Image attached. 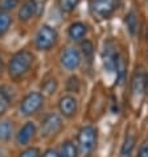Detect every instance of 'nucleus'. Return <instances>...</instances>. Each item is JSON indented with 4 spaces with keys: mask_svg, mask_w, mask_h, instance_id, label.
<instances>
[{
    "mask_svg": "<svg viewBox=\"0 0 148 157\" xmlns=\"http://www.w3.org/2000/svg\"><path fill=\"white\" fill-rule=\"evenodd\" d=\"M34 62V56L29 50H20L11 58L8 63V74L12 79H20L27 74Z\"/></svg>",
    "mask_w": 148,
    "mask_h": 157,
    "instance_id": "f257e3e1",
    "label": "nucleus"
},
{
    "mask_svg": "<svg viewBox=\"0 0 148 157\" xmlns=\"http://www.w3.org/2000/svg\"><path fill=\"white\" fill-rule=\"evenodd\" d=\"M98 140V131L97 128L86 125L82 127L78 132L77 144H78V153L84 157H90L95 149Z\"/></svg>",
    "mask_w": 148,
    "mask_h": 157,
    "instance_id": "f03ea898",
    "label": "nucleus"
},
{
    "mask_svg": "<svg viewBox=\"0 0 148 157\" xmlns=\"http://www.w3.org/2000/svg\"><path fill=\"white\" fill-rule=\"evenodd\" d=\"M120 6V0H90L89 11L97 20L108 19L116 12Z\"/></svg>",
    "mask_w": 148,
    "mask_h": 157,
    "instance_id": "7ed1b4c3",
    "label": "nucleus"
},
{
    "mask_svg": "<svg viewBox=\"0 0 148 157\" xmlns=\"http://www.w3.org/2000/svg\"><path fill=\"white\" fill-rule=\"evenodd\" d=\"M57 41H58V33L50 25H41L36 33V38H34L36 48L42 52H48L52 48H54Z\"/></svg>",
    "mask_w": 148,
    "mask_h": 157,
    "instance_id": "20e7f679",
    "label": "nucleus"
},
{
    "mask_svg": "<svg viewBox=\"0 0 148 157\" xmlns=\"http://www.w3.org/2000/svg\"><path fill=\"white\" fill-rule=\"evenodd\" d=\"M44 104V95L37 91L29 93L27 97H24V99L21 100L20 106H19V112L23 116H30L40 110Z\"/></svg>",
    "mask_w": 148,
    "mask_h": 157,
    "instance_id": "39448f33",
    "label": "nucleus"
},
{
    "mask_svg": "<svg viewBox=\"0 0 148 157\" xmlns=\"http://www.w3.org/2000/svg\"><path fill=\"white\" fill-rule=\"evenodd\" d=\"M64 127L62 119L58 114L48 115L41 123V136L42 137H52L57 135Z\"/></svg>",
    "mask_w": 148,
    "mask_h": 157,
    "instance_id": "423d86ee",
    "label": "nucleus"
},
{
    "mask_svg": "<svg viewBox=\"0 0 148 157\" xmlns=\"http://www.w3.org/2000/svg\"><path fill=\"white\" fill-rule=\"evenodd\" d=\"M119 54L116 50V45L112 40H108L104 42L103 52H102V61H103V66L106 69V71L111 73L115 70V65L116 59H118Z\"/></svg>",
    "mask_w": 148,
    "mask_h": 157,
    "instance_id": "0eeeda50",
    "label": "nucleus"
},
{
    "mask_svg": "<svg viewBox=\"0 0 148 157\" xmlns=\"http://www.w3.org/2000/svg\"><path fill=\"white\" fill-rule=\"evenodd\" d=\"M61 65L68 71H73L81 65V53L76 48H65L61 53Z\"/></svg>",
    "mask_w": 148,
    "mask_h": 157,
    "instance_id": "6e6552de",
    "label": "nucleus"
},
{
    "mask_svg": "<svg viewBox=\"0 0 148 157\" xmlns=\"http://www.w3.org/2000/svg\"><path fill=\"white\" fill-rule=\"evenodd\" d=\"M58 108H60V112L64 116L73 117L78 110V102H77L76 98L72 97V95H65V97H62L60 99Z\"/></svg>",
    "mask_w": 148,
    "mask_h": 157,
    "instance_id": "1a4fd4ad",
    "label": "nucleus"
},
{
    "mask_svg": "<svg viewBox=\"0 0 148 157\" xmlns=\"http://www.w3.org/2000/svg\"><path fill=\"white\" fill-rule=\"evenodd\" d=\"M37 12H38L37 0H27V2H24L23 4H21L17 16H19L20 21L27 23V21H29L32 17H34L37 15Z\"/></svg>",
    "mask_w": 148,
    "mask_h": 157,
    "instance_id": "9d476101",
    "label": "nucleus"
},
{
    "mask_svg": "<svg viewBox=\"0 0 148 157\" xmlns=\"http://www.w3.org/2000/svg\"><path fill=\"white\" fill-rule=\"evenodd\" d=\"M36 133V125L32 121H28L23 125V128L17 133V144L19 145H27V144L32 140V137Z\"/></svg>",
    "mask_w": 148,
    "mask_h": 157,
    "instance_id": "9b49d317",
    "label": "nucleus"
},
{
    "mask_svg": "<svg viewBox=\"0 0 148 157\" xmlns=\"http://www.w3.org/2000/svg\"><path fill=\"white\" fill-rule=\"evenodd\" d=\"M68 34L70 37V40L73 41H81L84 40L85 36L88 34V27L84 24V23H73L70 27H69V30H68Z\"/></svg>",
    "mask_w": 148,
    "mask_h": 157,
    "instance_id": "f8f14e48",
    "label": "nucleus"
},
{
    "mask_svg": "<svg viewBox=\"0 0 148 157\" xmlns=\"http://www.w3.org/2000/svg\"><path fill=\"white\" fill-rule=\"evenodd\" d=\"M115 71H116V85L123 86L126 82V77H127V62H126V58L122 54H119L118 59H116Z\"/></svg>",
    "mask_w": 148,
    "mask_h": 157,
    "instance_id": "ddd939ff",
    "label": "nucleus"
},
{
    "mask_svg": "<svg viewBox=\"0 0 148 157\" xmlns=\"http://www.w3.org/2000/svg\"><path fill=\"white\" fill-rule=\"evenodd\" d=\"M126 25H127V29H128V32L132 34V36H135L138 32V29H139V19H138V15H136V12H135L134 10L132 11H130L127 15H126Z\"/></svg>",
    "mask_w": 148,
    "mask_h": 157,
    "instance_id": "4468645a",
    "label": "nucleus"
},
{
    "mask_svg": "<svg viewBox=\"0 0 148 157\" xmlns=\"http://www.w3.org/2000/svg\"><path fill=\"white\" fill-rule=\"evenodd\" d=\"M135 136L134 135H127L124 139V143L122 145V149H120V156L122 157H131L132 152H134V148H135Z\"/></svg>",
    "mask_w": 148,
    "mask_h": 157,
    "instance_id": "2eb2a0df",
    "label": "nucleus"
},
{
    "mask_svg": "<svg viewBox=\"0 0 148 157\" xmlns=\"http://www.w3.org/2000/svg\"><path fill=\"white\" fill-rule=\"evenodd\" d=\"M12 133H14V124L10 120H3L0 121V140L7 141L10 140Z\"/></svg>",
    "mask_w": 148,
    "mask_h": 157,
    "instance_id": "dca6fc26",
    "label": "nucleus"
},
{
    "mask_svg": "<svg viewBox=\"0 0 148 157\" xmlns=\"http://www.w3.org/2000/svg\"><path fill=\"white\" fill-rule=\"evenodd\" d=\"M58 155L60 157H78V149L72 141H65Z\"/></svg>",
    "mask_w": 148,
    "mask_h": 157,
    "instance_id": "f3484780",
    "label": "nucleus"
},
{
    "mask_svg": "<svg viewBox=\"0 0 148 157\" xmlns=\"http://www.w3.org/2000/svg\"><path fill=\"white\" fill-rule=\"evenodd\" d=\"M12 25V17L7 12H0V37L4 36Z\"/></svg>",
    "mask_w": 148,
    "mask_h": 157,
    "instance_id": "a211bd4d",
    "label": "nucleus"
},
{
    "mask_svg": "<svg viewBox=\"0 0 148 157\" xmlns=\"http://www.w3.org/2000/svg\"><path fill=\"white\" fill-rule=\"evenodd\" d=\"M81 0H57V4L61 11L65 13H69V12H73L76 10Z\"/></svg>",
    "mask_w": 148,
    "mask_h": 157,
    "instance_id": "6ab92c4d",
    "label": "nucleus"
},
{
    "mask_svg": "<svg viewBox=\"0 0 148 157\" xmlns=\"http://www.w3.org/2000/svg\"><path fill=\"white\" fill-rule=\"evenodd\" d=\"M81 50H82V54H84L85 59H88L89 62H91V59H93V54H94L93 42L89 41V40H85L84 42L81 44Z\"/></svg>",
    "mask_w": 148,
    "mask_h": 157,
    "instance_id": "aec40b11",
    "label": "nucleus"
},
{
    "mask_svg": "<svg viewBox=\"0 0 148 157\" xmlns=\"http://www.w3.org/2000/svg\"><path fill=\"white\" fill-rule=\"evenodd\" d=\"M11 106V98L3 89H0V115H4Z\"/></svg>",
    "mask_w": 148,
    "mask_h": 157,
    "instance_id": "412c9836",
    "label": "nucleus"
},
{
    "mask_svg": "<svg viewBox=\"0 0 148 157\" xmlns=\"http://www.w3.org/2000/svg\"><path fill=\"white\" fill-rule=\"evenodd\" d=\"M143 86H144V75L140 71L135 73L132 79V91L135 94L140 93V91H143Z\"/></svg>",
    "mask_w": 148,
    "mask_h": 157,
    "instance_id": "4be33fe9",
    "label": "nucleus"
},
{
    "mask_svg": "<svg viewBox=\"0 0 148 157\" xmlns=\"http://www.w3.org/2000/svg\"><path fill=\"white\" fill-rule=\"evenodd\" d=\"M57 81H56V78H49V79L44 81V83L41 86V90L44 91L45 94L48 95H52L56 93V90H57Z\"/></svg>",
    "mask_w": 148,
    "mask_h": 157,
    "instance_id": "5701e85b",
    "label": "nucleus"
},
{
    "mask_svg": "<svg viewBox=\"0 0 148 157\" xmlns=\"http://www.w3.org/2000/svg\"><path fill=\"white\" fill-rule=\"evenodd\" d=\"M19 3H20V0H3L0 3V12H7L8 13V11L15 10L19 6Z\"/></svg>",
    "mask_w": 148,
    "mask_h": 157,
    "instance_id": "b1692460",
    "label": "nucleus"
},
{
    "mask_svg": "<svg viewBox=\"0 0 148 157\" xmlns=\"http://www.w3.org/2000/svg\"><path fill=\"white\" fill-rule=\"evenodd\" d=\"M66 89L70 93H78L81 89V83H80V79L77 77H70L68 79V83H66Z\"/></svg>",
    "mask_w": 148,
    "mask_h": 157,
    "instance_id": "393cba45",
    "label": "nucleus"
},
{
    "mask_svg": "<svg viewBox=\"0 0 148 157\" xmlns=\"http://www.w3.org/2000/svg\"><path fill=\"white\" fill-rule=\"evenodd\" d=\"M19 157H41V156H40V151H38V148L30 147V148H27L24 152H21Z\"/></svg>",
    "mask_w": 148,
    "mask_h": 157,
    "instance_id": "a878e982",
    "label": "nucleus"
},
{
    "mask_svg": "<svg viewBox=\"0 0 148 157\" xmlns=\"http://www.w3.org/2000/svg\"><path fill=\"white\" fill-rule=\"evenodd\" d=\"M138 157H148V140H144L138 151Z\"/></svg>",
    "mask_w": 148,
    "mask_h": 157,
    "instance_id": "bb28decb",
    "label": "nucleus"
},
{
    "mask_svg": "<svg viewBox=\"0 0 148 157\" xmlns=\"http://www.w3.org/2000/svg\"><path fill=\"white\" fill-rule=\"evenodd\" d=\"M42 157H60V155L54 149H48V151H45V153L42 155Z\"/></svg>",
    "mask_w": 148,
    "mask_h": 157,
    "instance_id": "cd10ccee",
    "label": "nucleus"
},
{
    "mask_svg": "<svg viewBox=\"0 0 148 157\" xmlns=\"http://www.w3.org/2000/svg\"><path fill=\"white\" fill-rule=\"evenodd\" d=\"M143 91H144L146 97L148 98V74L144 75V86H143Z\"/></svg>",
    "mask_w": 148,
    "mask_h": 157,
    "instance_id": "c85d7f7f",
    "label": "nucleus"
},
{
    "mask_svg": "<svg viewBox=\"0 0 148 157\" xmlns=\"http://www.w3.org/2000/svg\"><path fill=\"white\" fill-rule=\"evenodd\" d=\"M2 69H3V61H2V57H0V71H2Z\"/></svg>",
    "mask_w": 148,
    "mask_h": 157,
    "instance_id": "c756f323",
    "label": "nucleus"
}]
</instances>
